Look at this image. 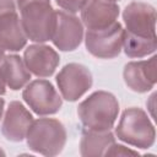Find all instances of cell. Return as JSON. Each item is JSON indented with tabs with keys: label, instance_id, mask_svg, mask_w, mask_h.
I'll list each match as a JSON object with an SVG mask.
<instances>
[{
	"label": "cell",
	"instance_id": "6da1fadb",
	"mask_svg": "<svg viewBox=\"0 0 157 157\" xmlns=\"http://www.w3.org/2000/svg\"><path fill=\"white\" fill-rule=\"evenodd\" d=\"M20 10L21 25L26 37L36 43L52 39L55 27V10L50 0H15Z\"/></svg>",
	"mask_w": 157,
	"mask_h": 157
},
{
	"label": "cell",
	"instance_id": "7a4b0ae2",
	"mask_svg": "<svg viewBox=\"0 0 157 157\" xmlns=\"http://www.w3.org/2000/svg\"><path fill=\"white\" fill-rule=\"evenodd\" d=\"M119 113V102L115 96L107 91L91 93L77 107L78 118L85 129L96 131L110 130Z\"/></svg>",
	"mask_w": 157,
	"mask_h": 157
},
{
	"label": "cell",
	"instance_id": "3957f363",
	"mask_svg": "<svg viewBox=\"0 0 157 157\" xmlns=\"http://www.w3.org/2000/svg\"><path fill=\"white\" fill-rule=\"evenodd\" d=\"M67 139V132L61 121L53 118H39L33 120L27 135L26 142L31 151L54 157L58 156Z\"/></svg>",
	"mask_w": 157,
	"mask_h": 157
},
{
	"label": "cell",
	"instance_id": "277c9868",
	"mask_svg": "<svg viewBox=\"0 0 157 157\" xmlns=\"http://www.w3.org/2000/svg\"><path fill=\"white\" fill-rule=\"evenodd\" d=\"M115 136L130 146L147 150L155 144L156 129L144 109L130 107L121 113Z\"/></svg>",
	"mask_w": 157,
	"mask_h": 157
},
{
	"label": "cell",
	"instance_id": "5b68a950",
	"mask_svg": "<svg viewBox=\"0 0 157 157\" xmlns=\"http://www.w3.org/2000/svg\"><path fill=\"white\" fill-rule=\"evenodd\" d=\"M123 25L115 21L109 27L102 29H87L85 45L87 52L98 59H113L123 49Z\"/></svg>",
	"mask_w": 157,
	"mask_h": 157
},
{
	"label": "cell",
	"instance_id": "8992f818",
	"mask_svg": "<svg viewBox=\"0 0 157 157\" xmlns=\"http://www.w3.org/2000/svg\"><path fill=\"white\" fill-rule=\"evenodd\" d=\"M22 98L37 115H50L60 110L63 98L48 80H34L26 85Z\"/></svg>",
	"mask_w": 157,
	"mask_h": 157
},
{
	"label": "cell",
	"instance_id": "52a82bcc",
	"mask_svg": "<svg viewBox=\"0 0 157 157\" xmlns=\"http://www.w3.org/2000/svg\"><path fill=\"white\" fill-rule=\"evenodd\" d=\"M61 98L67 102H76L81 98L93 83L91 71L82 64H66L55 77Z\"/></svg>",
	"mask_w": 157,
	"mask_h": 157
},
{
	"label": "cell",
	"instance_id": "ba28073f",
	"mask_svg": "<svg viewBox=\"0 0 157 157\" xmlns=\"http://www.w3.org/2000/svg\"><path fill=\"white\" fill-rule=\"evenodd\" d=\"M125 31L137 37L156 38V9L146 2L132 1L123 11Z\"/></svg>",
	"mask_w": 157,
	"mask_h": 157
},
{
	"label": "cell",
	"instance_id": "9c48e42d",
	"mask_svg": "<svg viewBox=\"0 0 157 157\" xmlns=\"http://www.w3.org/2000/svg\"><path fill=\"white\" fill-rule=\"evenodd\" d=\"M83 39V25L78 17L65 11H55L53 44L61 52H72Z\"/></svg>",
	"mask_w": 157,
	"mask_h": 157
},
{
	"label": "cell",
	"instance_id": "30bf717a",
	"mask_svg": "<svg viewBox=\"0 0 157 157\" xmlns=\"http://www.w3.org/2000/svg\"><path fill=\"white\" fill-rule=\"evenodd\" d=\"M23 63L28 71L37 77H49L56 70L60 56L55 49L49 45L37 43L25 49Z\"/></svg>",
	"mask_w": 157,
	"mask_h": 157
},
{
	"label": "cell",
	"instance_id": "8fae6325",
	"mask_svg": "<svg viewBox=\"0 0 157 157\" xmlns=\"http://www.w3.org/2000/svg\"><path fill=\"white\" fill-rule=\"evenodd\" d=\"M156 60L157 56L153 55L148 60L130 61L124 66L123 77L125 85L134 92L145 93L151 91L157 80L156 75Z\"/></svg>",
	"mask_w": 157,
	"mask_h": 157
},
{
	"label": "cell",
	"instance_id": "7c38bea8",
	"mask_svg": "<svg viewBox=\"0 0 157 157\" xmlns=\"http://www.w3.org/2000/svg\"><path fill=\"white\" fill-rule=\"evenodd\" d=\"M120 7L109 0H87L81 10V22L87 29H102L113 25L119 16Z\"/></svg>",
	"mask_w": 157,
	"mask_h": 157
},
{
	"label": "cell",
	"instance_id": "4fadbf2b",
	"mask_svg": "<svg viewBox=\"0 0 157 157\" xmlns=\"http://www.w3.org/2000/svg\"><path fill=\"white\" fill-rule=\"evenodd\" d=\"M33 123V117L29 110L18 101L10 102L4 120L1 124V132L6 140L12 142H21L26 139L27 131Z\"/></svg>",
	"mask_w": 157,
	"mask_h": 157
},
{
	"label": "cell",
	"instance_id": "5bb4252c",
	"mask_svg": "<svg viewBox=\"0 0 157 157\" xmlns=\"http://www.w3.org/2000/svg\"><path fill=\"white\" fill-rule=\"evenodd\" d=\"M27 37L16 10L0 15V47L4 50L18 52L27 44Z\"/></svg>",
	"mask_w": 157,
	"mask_h": 157
},
{
	"label": "cell",
	"instance_id": "9a60e30c",
	"mask_svg": "<svg viewBox=\"0 0 157 157\" xmlns=\"http://www.w3.org/2000/svg\"><path fill=\"white\" fill-rule=\"evenodd\" d=\"M0 74L6 86L12 91L23 88L31 80V72L26 67L23 59L16 54L4 56L0 64Z\"/></svg>",
	"mask_w": 157,
	"mask_h": 157
},
{
	"label": "cell",
	"instance_id": "2e32d148",
	"mask_svg": "<svg viewBox=\"0 0 157 157\" xmlns=\"http://www.w3.org/2000/svg\"><path fill=\"white\" fill-rule=\"evenodd\" d=\"M115 142L114 134L110 130L96 131L85 129L80 140V155L83 157L104 156L107 150Z\"/></svg>",
	"mask_w": 157,
	"mask_h": 157
},
{
	"label": "cell",
	"instance_id": "e0dca14e",
	"mask_svg": "<svg viewBox=\"0 0 157 157\" xmlns=\"http://www.w3.org/2000/svg\"><path fill=\"white\" fill-rule=\"evenodd\" d=\"M123 49L126 56L129 58H144L156 52L157 39L156 38H145L131 34L124 29L123 38Z\"/></svg>",
	"mask_w": 157,
	"mask_h": 157
},
{
	"label": "cell",
	"instance_id": "ac0fdd59",
	"mask_svg": "<svg viewBox=\"0 0 157 157\" xmlns=\"http://www.w3.org/2000/svg\"><path fill=\"white\" fill-rule=\"evenodd\" d=\"M56 5L69 13H76L82 10L87 0H55Z\"/></svg>",
	"mask_w": 157,
	"mask_h": 157
},
{
	"label": "cell",
	"instance_id": "d6986e66",
	"mask_svg": "<svg viewBox=\"0 0 157 157\" xmlns=\"http://www.w3.org/2000/svg\"><path fill=\"white\" fill-rule=\"evenodd\" d=\"M139 156V152L137 151H134V150H130L123 145H117L115 142L107 150V152L104 153V156Z\"/></svg>",
	"mask_w": 157,
	"mask_h": 157
},
{
	"label": "cell",
	"instance_id": "ffe728a7",
	"mask_svg": "<svg viewBox=\"0 0 157 157\" xmlns=\"http://www.w3.org/2000/svg\"><path fill=\"white\" fill-rule=\"evenodd\" d=\"M16 10V2L15 0H0V15L6 11Z\"/></svg>",
	"mask_w": 157,
	"mask_h": 157
},
{
	"label": "cell",
	"instance_id": "44dd1931",
	"mask_svg": "<svg viewBox=\"0 0 157 157\" xmlns=\"http://www.w3.org/2000/svg\"><path fill=\"white\" fill-rule=\"evenodd\" d=\"M5 93H6V83H5V81L0 74V96H2Z\"/></svg>",
	"mask_w": 157,
	"mask_h": 157
},
{
	"label": "cell",
	"instance_id": "7402d4cb",
	"mask_svg": "<svg viewBox=\"0 0 157 157\" xmlns=\"http://www.w3.org/2000/svg\"><path fill=\"white\" fill-rule=\"evenodd\" d=\"M4 105H5V101H4V98H0V119H1V117H2Z\"/></svg>",
	"mask_w": 157,
	"mask_h": 157
},
{
	"label": "cell",
	"instance_id": "603a6c76",
	"mask_svg": "<svg viewBox=\"0 0 157 157\" xmlns=\"http://www.w3.org/2000/svg\"><path fill=\"white\" fill-rule=\"evenodd\" d=\"M4 56H5V50L0 47V63H1V60L4 59Z\"/></svg>",
	"mask_w": 157,
	"mask_h": 157
},
{
	"label": "cell",
	"instance_id": "cb8c5ba5",
	"mask_svg": "<svg viewBox=\"0 0 157 157\" xmlns=\"http://www.w3.org/2000/svg\"><path fill=\"white\" fill-rule=\"evenodd\" d=\"M0 156H5V152H4L1 148H0Z\"/></svg>",
	"mask_w": 157,
	"mask_h": 157
},
{
	"label": "cell",
	"instance_id": "d4e9b609",
	"mask_svg": "<svg viewBox=\"0 0 157 157\" xmlns=\"http://www.w3.org/2000/svg\"><path fill=\"white\" fill-rule=\"evenodd\" d=\"M109 1H114V2H117V1H119V0H109Z\"/></svg>",
	"mask_w": 157,
	"mask_h": 157
}]
</instances>
